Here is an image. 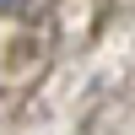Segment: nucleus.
<instances>
[{
    "label": "nucleus",
    "instance_id": "f257e3e1",
    "mask_svg": "<svg viewBox=\"0 0 135 135\" xmlns=\"http://www.w3.org/2000/svg\"><path fill=\"white\" fill-rule=\"evenodd\" d=\"M0 6H6V0H0Z\"/></svg>",
    "mask_w": 135,
    "mask_h": 135
}]
</instances>
